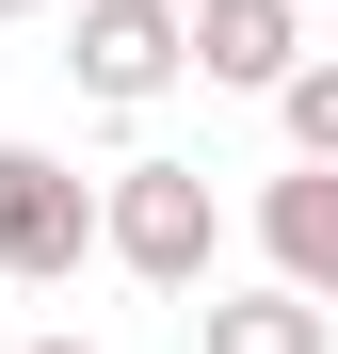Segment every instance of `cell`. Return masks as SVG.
<instances>
[{"mask_svg":"<svg viewBox=\"0 0 338 354\" xmlns=\"http://www.w3.org/2000/svg\"><path fill=\"white\" fill-rule=\"evenodd\" d=\"M178 65H194V48H178V0H81V32H65V81L113 97V113H145Z\"/></svg>","mask_w":338,"mask_h":354,"instance_id":"3957f363","label":"cell"},{"mask_svg":"<svg viewBox=\"0 0 338 354\" xmlns=\"http://www.w3.org/2000/svg\"><path fill=\"white\" fill-rule=\"evenodd\" d=\"M97 258V194L48 145H0V290H65Z\"/></svg>","mask_w":338,"mask_h":354,"instance_id":"7a4b0ae2","label":"cell"},{"mask_svg":"<svg viewBox=\"0 0 338 354\" xmlns=\"http://www.w3.org/2000/svg\"><path fill=\"white\" fill-rule=\"evenodd\" d=\"M209 161H129V177H113V194H97V258H129L145 290H194L209 274Z\"/></svg>","mask_w":338,"mask_h":354,"instance_id":"6da1fadb","label":"cell"},{"mask_svg":"<svg viewBox=\"0 0 338 354\" xmlns=\"http://www.w3.org/2000/svg\"><path fill=\"white\" fill-rule=\"evenodd\" d=\"M258 242H274V290H306V306H338V161L274 177V194H258Z\"/></svg>","mask_w":338,"mask_h":354,"instance_id":"277c9868","label":"cell"},{"mask_svg":"<svg viewBox=\"0 0 338 354\" xmlns=\"http://www.w3.org/2000/svg\"><path fill=\"white\" fill-rule=\"evenodd\" d=\"M32 354H97V338H32Z\"/></svg>","mask_w":338,"mask_h":354,"instance_id":"ba28073f","label":"cell"},{"mask_svg":"<svg viewBox=\"0 0 338 354\" xmlns=\"http://www.w3.org/2000/svg\"><path fill=\"white\" fill-rule=\"evenodd\" d=\"M274 113H290L306 161H338V65H290V81H274Z\"/></svg>","mask_w":338,"mask_h":354,"instance_id":"52a82bcc","label":"cell"},{"mask_svg":"<svg viewBox=\"0 0 338 354\" xmlns=\"http://www.w3.org/2000/svg\"><path fill=\"white\" fill-rule=\"evenodd\" d=\"M209 354H322V306H306V290H225V306H209Z\"/></svg>","mask_w":338,"mask_h":354,"instance_id":"8992f818","label":"cell"},{"mask_svg":"<svg viewBox=\"0 0 338 354\" xmlns=\"http://www.w3.org/2000/svg\"><path fill=\"white\" fill-rule=\"evenodd\" d=\"M178 48H194L209 81H242V97H274V81L306 65V48H290V0H194V17H178Z\"/></svg>","mask_w":338,"mask_h":354,"instance_id":"5b68a950","label":"cell"},{"mask_svg":"<svg viewBox=\"0 0 338 354\" xmlns=\"http://www.w3.org/2000/svg\"><path fill=\"white\" fill-rule=\"evenodd\" d=\"M0 17H48V0H0Z\"/></svg>","mask_w":338,"mask_h":354,"instance_id":"9c48e42d","label":"cell"}]
</instances>
